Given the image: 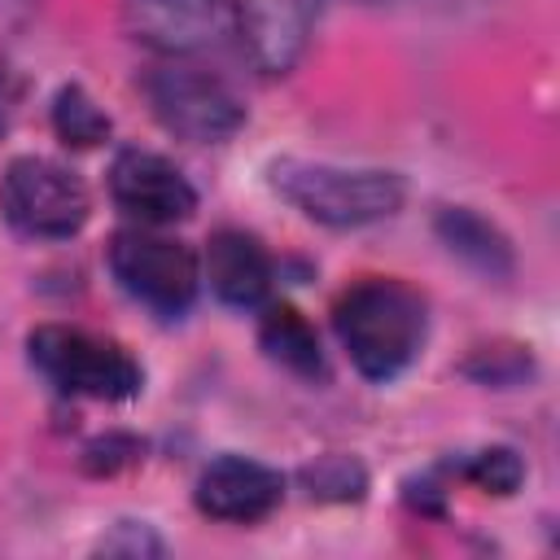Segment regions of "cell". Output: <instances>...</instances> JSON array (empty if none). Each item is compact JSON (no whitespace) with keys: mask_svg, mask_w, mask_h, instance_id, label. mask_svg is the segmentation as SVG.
Wrapping results in <instances>:
<instances>
[{"mask_svg":"<svg viewBox=\"0 0 560 560\" xmlns=\"http://www.w3.org/2000/svg\"><path fill=\"white\" fill-rule=\"evenodd\" d=\"M529 354L521 350V346H481L468 363H464V376H472V381H481V385H499V389H508V385H521L525 376H529Z\"/></svg>","mask_w":560,"mask_h":560,"instance_id":"obj_17","label":"cell"},{"mask_svg":"<svg viewBox=\"0 0 560 560\" xmlns=\"http://www.w3.org/2000/svg\"><path fill=\"white\" fill-rule=\"evenodd\" d=\"M271 276H276L271 258L249 232L223 228V232L210 236V245H206V280H210L219 302L241 306V311L258 306L271 293Z\"/></svg>","mask_w":560,"mask_h":560,"instance_id":"obj_11","label":"cell"},{"mask_svg":"<svg viewBox=\"0 0 560 560\" xmlns=\"http://www.w3.org/2000/svg\"><path fill=\"white\" fill-rule=\"evenodd\" d=\"M101 551H105V556H158L162 542H158V534H153L149 525L122 521V525H114L109 538H101Z\"/></svg>","mask_w":560,"mask_h":560,"instance_id":"obj_19","label":"cell"},{"mask_svg":"<svg viewBox=\"0 0 560 560\" xmlns=\"http://www.w3.org/2000/svg\"><path fill=\"white\" fill-rule=\"evenodd\" d=\"M31 363L61 389V394H79V398H101V402H127L140 394L144 372L140 363L127 354V346L83 332V328H66V324H44L26 337Z\"/></svg>","mask_w":560,"mask_h":560,"instance_id":"obj_3","label":"cell"},{"mask_svg":"<svg viewBox=\"0 0 560 560\" xmlns=\"http://www.w3.org/2000/svg\"><path fill=\"white\" fill-rule=\"evenodd\" d=\"M0 101H9V70H4V61H0Z\"/></svg>","mask_w":560,"mask_h":560,"instance_id":"obj_20","label":"cell"},{"mask_svg":"<svg viewBox=\"0 0 560 560\" xmlns=\"http://www.w3.org/2000/svg\"><path fill=\"white\" fill-rule=\"evenodd\" d=\"M109 192L114 201L140 219V223H179L197 210V188L184 179V171L175 162H166L162 153L149 149H122L109 166Z\"/></svg>","mask_w":560,"mask_h":560,"instance_id":"obj_8","label":"cell"},{"mask_svg":"<svg viewBox=\"0 0 560 560\" xmlns=\"http://www.w3.org/2000/svg\"><path fill=\"white\" fill-rule=\"evenodd\" d=\"M271 188L298 206L311 223L324 228H368L398 214L407 184L381 166H337V162H302L284 158L271 166Z\"/></svg>","mask_w":560,"mask_h":560,"instance_id":"obj_2","label":"cell"},{"mask_svg":"<svg viewBox=\"0 0 560 560\" xmlns=\"http://www.w3.org/2000/svg\"><path fill=\"white\" fill-rule=\"evenodd\" d=\"M136 459H140V442H136L131 433H105V438H96V442L83 451L88 472H118V468H127V464H136Z\"/></svg>","mask_w":560,"mask_h":560,"instance_id":"obj_18","label":"cell"},{"mask_svg":"<svg viewBox=\"0 0 560 560\" xmlns=\"http://www.w3.org/2000/svg\"><path fill=\"white\" fill-rule=\"evenodd\" d=\"M438 236H442V245L455 254V258H464L472 271H481V276H490V280H508L512 276V267H516V258H512V241L486 219V214H477V210H468V206H446V210H438Z\"/></svg>","mask_w":560,"mask_h":560,"instance_id":"obj_12","label":"cell"},{"mask_svg":"<svg viewBox=\"0 0 560 560\" xmlns=\"http://www.w3.org/2000/svg\"><path fill=\"white\" fill-rule=\"evenodd\" d=\"M52 127H57V136H61L66 144L92 149V144H101V140L109 136V114H105L79 83H66V88H57V96H52Z\"/></svg>","mask_w":560,"mask_h":560,"instance_id":"obj_14","label":"cell"},{"mask_svg":"<svg viewBox=\"0 0 560 560\" xmlns=\"http://www.w3.org/2000/svg\"><path fill=\"white\" fill-rule=\"evenodd\" d=\"M122 26L162 57L210 52L236 35V0H122Z\"/></svg>","mask_w":560,"mask_h":560,"instance_id":"obj_7","label":"cell"},{"mask_svg":"<svg viewBox=\"0 0 560 560\" xmlns=\"http://www.w3.org/2000/svg\"><path fill=\"white\" fill-rule=\"evenodd\" d=\"M0 210L22 236L66 241L88 223V188L52 158H13L0 179Z\"/></svg>","mask_w":560,"mask_h":560,"instance_id":"obj_5","label":"cell"},{"mask_svg":"<svg viewBox=\"0 0 560 560\" xmlns=\"http://www.w3.org/2000/svg\"><path fill=\"white\" fill-rule=\"evenodd\" d=\"M302 486L311 490V499H328V503H354L368 490V472L359 459L350 455H319L315 464L302 468Z\"/></svg>","mask_w":560,"mask_h":560,"instance_id":"obj_15","label":"cell"},{"mask_svg":"<svg viewBox=\"0 0 560 560\" xmlns=\"http://www.w3.org/2000/svg\"><path fill=\"white\" fill-rule=\"evenodd\" d=\"M140 88H144L153 118L179 140L219 144L228 136H236L245 122L241 96L219 74H210L201 66H188V61L153 66V70H144Z\"/></svg>","mask_w":560,"mask_h":560,"instance_id":"obj_4","label":"cell"},{"mask_svg":"<svg viewBox=\"0 0 560 560\" xmlns=\"http://www.w3.org/2000/svg\"><path fill=\"white\" fill-rule=\"evenodd\" d=\"M451 468H455L459 477H468L472 486L490 490V494H512V490L525 481V464H521V455H516L512 446H486V451H472V455H464L459 464L451 459Z\"/></svg>","mask_w":560,"mask_h":560,"instance_id":"obj_16","label":"cell"},{"mask_svg":"<svg viewBox=\"0 0 560 560\" xmlns=\"http://www.w3.org/2000/svg\"><path fill=\"white\" fill-rule=\"evenodd\" d=\"M109 271L114 280L153 315H184L197 298L201 271L188 245L144 232V228H122L109 241Z\"/></svg>","mask_w":560,"mask_h":560,"instance_id":"obj_6","label":"cell"},{"mask_svg":"<svg viewBox=\"0 0 560 560\" xmlns=\"http://www.w3.org/2000/svg\"><path fill=\"white\" fill-rule=\"evenodd\" d=\"M258 346L267 350L271 363H280L284 372H293L302 381H324L328 376L315 328L289 302H276V306L262 311V319H258Z\"/></svg>","mask_w":560,"mask_h":560,"instance_id":"obj_13","label":"cell"},{"mask_svg":"<svg viewBox=\"0 0 560 560\" xmlns=\"http://www.w3.org/2000/svg\"><path fill=\"white\" fill-rule=\"evenodd\" d=\"M332 328L350 363L368 381H394L420 354L429 315H424V298L411 284L389 276H368L337 298Z\"/></svg>","mask_w":560,"mask_h":560,"instance_id":"obj_1","label":"cell"},{"mask_svg":"<svg viewBox=\"0 0 560 560\" xmlns=\"http://www.w3.org/2000/svg\"><path fill=\"white\" fill-rule=\"evenodd\" d=\"M201 516L228 521V525H254L271 516L284 499V477L249 455H219L201 468L192 490Z\"/></svg>","mask_w":560,"mask_h":560,"instance_id":"obj_10","label":"cell"},{"mask_svg":"<svg viewBox=\"0 0 560 560\" xmlns=\"http://www.w3.org/2000/svg\"><path fill=\"white\" fill-rule=\"evenodd\" d=\"M319 18V0H236V35L258 74H289L306 48Z\"/></svg>","mask_w":560,"mask_h":560,"instance_id":"obj_9","label":"cell"}]
</instances>
